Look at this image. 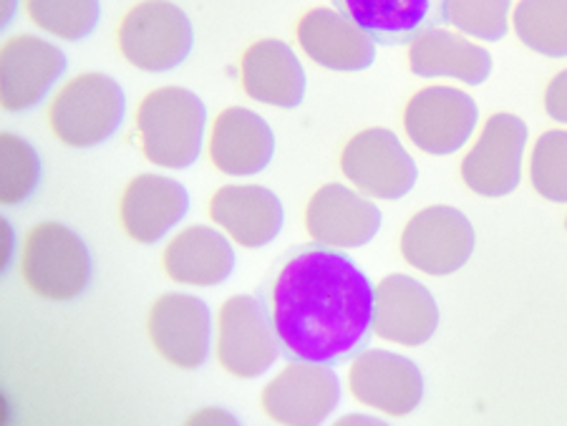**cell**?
<instances>
[{"mask_svg": "<svg viewBox=\"0 0 567 426\" xmlns=\"http://www.w3.org/2000/svg\"><path fill=\"white\" fill-rule=\"evenodd\" d=\"M134 129L144 159L162 169H187L199 159L207 129V108L195 92L159 86L140 98Z\"/></svg>", "mask_w": 567, "mask_h": 426, "instance_id": "cell-2", "label": "cell"}, {"mask_svg": "<svg viewBox=\"0 0 567 426\" xmlns=\"http://www.w3.org/2000/svg\"><path fill=\"white\" fill-rule=\"evenodd\" d=\"M66 53L33 33L8 35L0 46V106L8 114L43 104L66 74Z\"/></svg>", "mask_w": 567, "mask_h": 426, "instance_id": "cell-12", "label": "cell"}, {"mask_svg": "<svg viewBox=\"0 0 567 426\" xmlns=\"http://www.w3.org/2000/svg\"><path fill=\"white\" fill-rule=\"evenodd\" d=\"M296 41L306 56L328 71H365L377 61V41L338 8H310L296 23Z\"/></svg>", "mask_w": 567, "mask_h": 426, "instance_id": "cell-18", "label": "cell"}, {"mask_svg": "<svg viewBox=\"0 0 567 426\" xmlns=\"http://www.w3.org/2000/svg\"><path fill=\"white\" fill-rule=\"evenodd\" d=\"M565 230H567V220H565Z\"/></svg>", "mask_w": 567, "mask_h": 426, "instance_id": "cell-35", "label": "cell"}, {"mask_svg": "<svg viewBox=\"0 0 567 426\" xmlns=\"http://www.w3.org/2000/svg\"><path fill=\"white\" fill-rule=\"evenodd\" d=\"M162 270L177 285H223L235 270L233 240L213 225H187L164 245Z\"/></svg>", "mask_w": 567, "mask_h": 426, "instance_id": "cell-21", "label": "cell"}, {"mask_svg": "<svg viewBox=\"0 0 567 426\" xmlns=\"http://www.w3.org/2000/svg\"><path fill=\"white\" fill-rule=\"evenodd\" d=\"M442 15L470 39L495 43L512 29V0H444Z\"/></svg>", "mask_w": 567, "mask_h": 426, "instance_id": "cell-28", "label": "cell"}, {"mask_svg": "<svg viewBox=\"0 0 567 426\" xmlns=\"http://www.w3.org/2000/svg\"><path fill=\"white\" fill-rule=\"evenodd\" d=\"M16 252V232L11 222L0 220V270H8Z\"/></svg>", "mask_w": 567, "mask_h": 426, "instance_id": "cell-32", "label": "cell"}, {"mask_svg": "<svg viewBox=\"0 0 567 426\" xmlns=\"http://www.w3.org/2000/svg\"><path fill=\"white\" fill-rule=\"evenodd\" d=\"M276 137L258 112L245 106H227L209 124V165L227 177H252L270 165Z\"/></svg>", "mask_w": 567, "mask_h": 426, "instance_id": "cell-19", "label": "cell"}, {"mask_svg": "<svg viewBox=\"0 0 567 426\" xmlns=\"http://www.w3.org/2000/svg\"><path fill=\"white\" fill-rule=\"evenodd\" d=\"M189 212L185 185L167 175H136L118 195L116 215L126 238L136 245H154L172 232Z\"/></svg>", "mask_w": 567, "mask_h": 426, "instance_id": "cell-17", "label": "cell"}, {"mask_svg": "<svg viewBox=\"0 0 567 426\" xmlns=\"http://www.w3.org/2000/svg\"><path fill=\"white\" fill-rule=\"evenodd\" d=\"M207 215L233 245L260 250L278 238L286 222L280 199L262 185H225L215 189Z\"/></svg>", "mask_w": 567, "mask_h": 426, "instance_id": "cell-20", "label": "cell"}, {"mask_svg": "<svg viewBox=\"0 0 567 426\" xmlns=\"http://www.w3.org/2000/svg\"><path fill=\"white\" fill-rule=\"evenodd\" d=\"M512 29L539 56L567 59V0H519Z\"/></svg>", "mask_w": 567, "mask_h": 426, "instance_id": "cell-25", "label": "cell"}, {"mask_svg": "<svg viewBox=\"0 0 567 426\" xmlns=\"http://www.w3.org/2000/svg\"><path fill=\"white\" fill-rule=\"evenodd\" d=\"M349 392L355 402L391 419H404L424 402V376L414 361L383 349L351 359Z\"/></svg>", "mask_w": 567, "mask_h": 426, "instance_id": "cell-14", "label": "cell"}, {"mask_svg": "<svg viewBox=\"0 0 567 426\" xmlns=\"http://www.w3.org/2000/svg\"><path fill=\"white\" fill-rule=\"evenodd\" d=\"M21 280L43 301L66 303L91 283V256L86 242L63 222H39L21 245Z\"/></svg>", "mask_w": 567, "mask_h": 426, "instance_id": "cell-4", "label": "cell"}, {"mask_svg": "<svg viewBox=\"0 0 567 426\" xmlns=\"http://www.w3.org/2000/svg\"><path fill=\"white\" fill-rule=\"evenodd\" d=\"M195 33L187 13L172 0H140L118 18L116 49L144 74H167L192 53Z\"/></svg>", "mask_w": 567, "mask_h": 426, "instance_id": "cell-5", "label": "cell"}, {"mask_svg": "<svg viewBox=\"0 0 567 426\" xmlns=\"http://www.w3.org/2000/svg\"><path fill=\"white\" fill-rule=\"evenodd\" d=\"M351 424H379V419H373V416H365V414H351L338 419V426H351Z\"/></svg>", "mask_w": 567, "mask_h": 426, "instance_id": "cell-34", "label": "cell"}, {"mask_svg": "<svg viewBox=\"0 0 567 426\" xmlns=\"http://www.w3.org/2000/svg\"><path fill=\"white\" fill-rule=\"evenodd\" d=\"M492 53L460 31L432 25L409 43V69L422 79H454L480 86L492 74Z\"/></svg>", "mask_w": 567, "mask_h": 426, "instance_id": "cell-23", "label": "cell"}, {"mask_svg": "<svg viewBox=\"0 0 567 426\" xmlns=\"http://www.w3.org/2000/svg\"><path fill=\"white\" fill-rule=\"evenodd\" d=\"M409 142L432 157H450L466 147L480 124L477 102L456 86H426L404 106Z\"/></svg>", "mask_w": 567, "mask_h": 426, "instance_id": "cell-10", "label": "cell"}, {"mask_svg": "<svg viewBox=\"0 0 567 426\" xmlns=\"http://www.w3.org/2000/svg\"><path fill=\"white\" fill-rule=\"evenodd\" d=\"M527 124L509 112L492 114L464 154L460 177L474 195L499 199L515 193L523 179Z\"/></svg>", "mask_w": 567, "mask_h": 426, "instance_id": "cell-9", "label": "cell"}, {"mask_svg": "<svg viewBox=\"0 0 567 426\" xmlns=\"http://www.w3.org/2000/svg\"><path fill=\"white\" fill-rule=\"evenodd\" d=\"M545 112L557 124H567V69L550 79L545 89Z\"/></svg>", "mask_w": 567, "mask_h": 426, "instance_id": "cell-30", "label": "cell"}, {"mask_svg": "<svg viewBox=\"0 0 567 426\" xmlns=\"http://www.w3.org/2000/svg\"><path fill=\"white\" fill-rule=\"evenodd\" d=\"M338 169L346 183L365 197L393 199L406 197L419 179L416 162L401 139L383 126H369L343 144Z\"/></svg>", "mask_w": 567, "mask_h": 426, "instance_id": "cell-7", "label": "cell"}, {"mask_svg": "<svg viewBox=\"0 0 567 426\" xmlns=\"http://www.w3.org/2000/svg\"><path fill=\"white\" fill-rule=\"evenodd\" d=\"M306 69L286 41L260 39L240 56V86L252 102L296 108L306 96Z\"/></svg>", "mask_w": 567, "mask_h": 426, "instance_id": "cell-22", "label": "cell"}, {"mask_svg": "<svg viewBox=\"0 0 567 426\" xmlns=\"http://www.w3.org/2000/svg\"><path fill=\"white\" fill-rule=\"evenodd\" d=\"M477 235L462 210L450 205H432L409 217L399 238V252L419 273L446 278L474 256Z\"/></svg>", "mask_w": 567, "mask_h": 426, "instance_id": "cell-8", "label": "cell"}, {"mask_svg": "<svg viewBox=\"0 0 567 426\" xmlns=\"http://www.w3.org/2000/svg\"><path fill=\"white\" fill-rule=\"evenodd\" d=\"M18 3H21V0H0V25H3V29L11 25L13 15L18 11Z\"/></svg>", "mask_w": 567, "mask_h": 426, "instance_id": "cell-33", "label": "cell"}, {"mask_svg": "<svg viewBox=\"0 0 567 426\" xmlns=\"http://www.w3.org/2000/svg\"><path fill=\"white\" fill-rule=\"evenodd\" d=\"M124 89L102 71L66 79L45 104L51 134L71 149H91L109 142L124 124Z\"/></svg>", "mask_w": 567, "mask_h": 426, "instance_id": "cell-3", "label": "cell"}, {"mask_svg": "<svg viewBox=\"0 0 567 426\" xmlns=\"http://www.w3.org/2000/svg\"><path fill=\"white\" fill-rule=\"evenodd\" d=\"M41 179V159L29 139L13 132L0 134V202L21 205Z\"/></svg>", "mask_w": 567, "mask_h": 426, "instance_id": "cell-27", "label": "cell"}, {"mask_svg": "<svg viewBox=\"0 0 567 426\" xmlns=\"http://www.w3.org/2000/svg\"><path fill=\"white\" fill-rule=\"evenodd\" d=\"M371 278L346 250L310 242L290 250L258 295L288 361L338 366L373 335Z\"/></svg>", "mask_w": 567, "mask_h": 426, "instance_id": "cell-1", "label": "cell"}, {"mask_svg": "<svg viewBox=\"0 0 567 426\" xmlns=\"http://www.w3.org/2000/svg\"><path fill=\"white\" fill-rule=\"evenodd\" d=\"M383 46H406L419 33L444 23V0H331Z\"/></svg>", "mask_w": 567, "mask_h": 426, "instance_id": "cell-24", "label": "cell"}, {"mask_svg": "<svg viewBox=\"0 0 567 426\" xmlns=\"http://www.w3.org/2000/svg\"><path fill=\"white\" fill-rule=\"evenodd\" d=\"M23 11L45 35L76 43L96 29L102 6L99 0H23Z\"/></svg>", "mask_w": 567, "mask_h": 426, "instance_id": "cell-26", "label": "cell"}, {"mask_svg": "<svg viewBox=\"0 0 567 426\" xmlns=\"http://www.w3.org/2000/svg\"><path fill=\"white\" fill-rule=\"evenodd\" d=\"M187 424H192V426H225V424L235 426L237 419L230 412L219 409V406H207V409H199L197 414H192Z\"/></svg>", "mask_w": 567, "mask_h": 426, "instance_id": "cell-31", "label": "cell"}, {"mask_svg": "<svg viewBox=\"0 0 567 426\" xmlns=\"http://www.w3.org/2000/svg\"><path fill=\"white\" fill-rule=\"evenodd\" d=\"M303 228L310 242L336 250H355L379 235L381 210L355 187L328 183L310 195Z\"/></svg>", "mask_w": 567, "mask_h": 426, "instance_id": "cell-15", "label": "cell"}, {"mask_svg": "<svg viewBox=\"0 0 567 426\" xmlns=\"http://www.w3.org/2000/svg\"><path fill=\"white\" fill-rule=\"evenodd\" d=\"M146 335L164 364L197 371L215 343V321L203 298L164 293L146 311Z\"/></svg>", "mask_w": 567, "mask_h": 426, "instance_id": "cell-11", "label": "cell"}, {"mask_svg": "<svg viewBox=\"0 0 567 426\" xmlns=\"http://www.w3.org/2000/svg\"><path fill=\"white\" fill-rule=\"evenodd\" d=\"M341 381L326 364L290 361L260 392V409L282 426H318L338 409Z\"/></svg>", "mask_w": 567, "mask_h": 426, "instance_id": "cell-13", "label": "cell"}, {"mask_svg": "<svg viewBox=\"0 0 567 426\" xmlns=\"http://www.w3.org/2000/svg\"><path fill=\"white\" fill-rule=\"evenodd\" d=\"M439 329V305L422 280L391 273L373 288V335L396 346L419 349Z\"/></svg>", "mask_w": 567, "mask_h": 426, "instance_id": "cell-16", "label": "cell"}, {"mask_svg": "<svg viewBox=\"0 0 567 426\" xmlns=\"http://www.w3.org/2000/svg\"><path fill=\"white\" fill-rule=\"evenodd\" d=\"M529 185L555 205H567V129L539 134L529 154Z\"/></svg>", "mask_w": 567, "mask_h": 426, "instance_id": "cell-29", "label": "cell"}, {"mask_svg": "<svg viewBox=\"0 0 567 426\" xmlns=\"http://www.w3.org/2000/svg\"><path fill=\"white\" fill-rule=\"evenodd\" d=\"M215 359L235 378H260L282 353L276 325L260 295H233L215 315Z\"/></svg>", "mask_w": 567, "mask_h": 426, "instance_id": "cell-6", "label": "cell"}]
</instances>
